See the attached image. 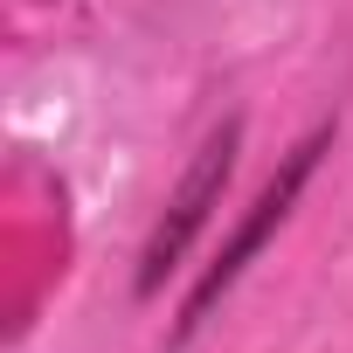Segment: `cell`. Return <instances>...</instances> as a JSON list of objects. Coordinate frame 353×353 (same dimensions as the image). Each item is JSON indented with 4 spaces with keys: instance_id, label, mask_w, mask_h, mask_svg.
Masks as SVG:
<instances>
[{
    "instance_id": "1",
    "label": "cell",
    "mask_w": 353,
    "mask_h": 353,
    "mask_svg": "<svg viewBox=\"0 0 353 353\" xmlns=\"http://www.w3.org/2000/svg\"><path fill=\"white\" fill-rule=\"evenodd\" d=\"M325 145H332V125L305 132V139H298V145L284 152V166L270 173V188L256 194V208H250V215L236 222V236L222 243V256H215V263L201 270V284L188 291V305H181V339H188V332H194V325H201V319H208V312L222 305V291H229V284H236V277H243V270L256 263V250H263V243H270V236L284 229V215L298 208V194H305V181H312V166H319V152H325Z\"/></svg>"
},
{
    "instance_id": "2",
    "label": "cell",
    "mask_w": 353,
    "mask_h": 353,
    "mask_svg": "<svg viewBox=\"0 0 353 353\" xmlns=\"http://www.w3.org/2000/svg\"><path fill=\"white\" fill-rule=\"evenodd\" d=\"M236 145H243V118H229V125H215V132L201 139L194 166L181 173V188L166 194V215L152 222V236H145V250H139V298H152L173 270H181L188 243H194V236L208 229V215L222 208V188H229V173H236Z\"/></svg>"
}]
</instances>
